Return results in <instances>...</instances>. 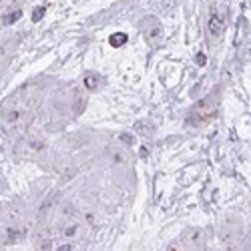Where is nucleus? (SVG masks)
Returning <instances> with one entry per match:
<instances>
[{"instance_id": "7ed1b4c3", "label": "nucleus", "mask_w": 251, "mask_h": 251, "mask_svg": "<svg viewBox=\"0 0 251 251\" xmlns=\"http://www.w3.org/2000/svg\"><path fill=\"white\" fill-rule=\"evenodd\" d=\"M215 30H217V32L221 30V25H219V20H217V18L211 20V32H215Z\"/></svg>"}, {"instance_id": "f257e3e1", "label": "nucleus", "mask_w": 251, "mask_h": 251, "mask_svg": "<svg viewBox=\"0 0 251 251\" xmlns=\"http://www.w3.org/2000/svg\"><path fill=\"white\" fill-rule=\"evenodd\" d=\"M125 43H127V34L121 32V34H113V36H111V45H113V47H123Z\"/></svg>"}, {"instance_id": "20e7f679", "label": "nucleus", "mask_w": 251, "mask_h": 251, "mask_svg": "<svg viewBox=\"0 0 251 251\" xmlns=\"http://www.w3.org/2000/svg\"><path fill=\"white\" fill-rule=\"evenodd\" d=\"M43 14H45V8H40V10H36V12L32 14V20H34V23H38V20H40V18H43Z\"/></svg>"}, {"instance_id": "f03ea898", "label": "nucleus", "mask_w": 251, "mask_h": 251, "mask_svg": "<svg viewBox=\"0 0 251 251\" xmlns=\"http://www.w3.org/2000/svg\"><path fill=\"white\" fill-rule=\"evenodd\" d=\"M20 14H23V12H20V10H16V12H12L10 16H6V25H12L14 20H18V18H20Z\"/></svg>"}]
</instances>
